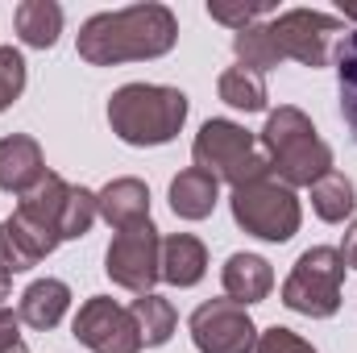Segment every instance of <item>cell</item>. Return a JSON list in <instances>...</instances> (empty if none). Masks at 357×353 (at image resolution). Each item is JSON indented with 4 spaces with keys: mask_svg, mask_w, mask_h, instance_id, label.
<instances>
[{
    "mask_svg": "<svg viewBox=\"0 0 357 353\" xmlns=\"http://www.w3.org/2000/svg\"><path fill=\"white\" fill-rule=\"evenodd\" d=\"M129 312H133V320H137V333H142V345L146 350H158V345H167L171 337H175V324H178V312L171 299H162V295H137L133 303H129Z\"/></svg>",
    "mask_w": 357,
    "mask_h": 353,
    "instance_id": "d6986e66",
    "label": "cell"
},
{
    "mask_svg": "<svg viewBox=\"0 0 357 353\" xmlns=\"http://www.w3.org/2000/svg\"><path fill=\"white\" fill-rule=\"evenodd\" d=\"M96 204H100V216L121 233V229H133L142 220H150V187L133 175H121L112 183H104L96 191Z\"/></svg>",
    "mask_w": 357,
    "mask_h": 353,
    "instance_id": "7c38bea8",
    "label": "cell"
},
{
    "mask_svg": "<svg viewBox=\"0 0 357 353\" xmlns=\"http://www.w3.org/2000/svg\"><path fill=\"white\" fill-rule=\"evenodd\" d=\"M67 195H71V183H67L63 175H54V171H46V175H42L33 187H29V191H25V195H17V212H21V216H29L33 225L50 229V233L59 237ZM59 241H63V237H59Z\"/></svg>",
    "mask_w": 357,
    "mask_h": 353,
    "instance_id": "2e32d148",
    "label": "cell"
},
{
    "mask_svg": "<svg viewBox=\"0 0 357 353\" xmlns=\"http://www.w3.org/2000/svg\"><path fill=\"white\" fill-rule=\"evenodd\" d=\"M8 295H13V274L0 270V308H8Z\"/></svg>",
    "mask_w": 357,
    "mask_h": 353,
    "instance_id": "4dcf8cb0",
    "label": "cell"
},
{
    "mask_svg": "<svg viewBox=\"0 0 357 353\" xmlns=\"http://www.w3.org/2000/svg\"><path fill=\"white\" fill-rule=\"evenodd\" d=\"M100 220V204H96V191L71 183V195H67V208H63V225H59V237L63 241H79L88 237L91 225Z\"/></svg>",
    "mask_w": 357,
    "mask_h": 353,
    "instance_id": "cb8c5ba5",
    "label": "cell"
},
{
    "mask_svg": "<svg viewBox=\"0 0 357 353\" xmlns=\"http://www.w3.org/2000/svg\"><path fill=\"white\" fill-rule=\"evenodd\" d=\"M258 146L270 163V175L287 187H312L316 179L333 171V146L316 133L312 117L295 104H278L270 112Z\"/></svg>",
    "mask_w": 357,
    "mask_h": 353,
    "instance_id": "7a4b0ae2",
    "label": "cell"
},
{
    "mask_svg": "<svg viewBox=\"0 0 357 353\" xmlns=\"http://www.w3.org/2000/svg\"><path fill=\"white\" fill-rule=\"evenodd\" d=\"M233 54H237V67H245L254 75H266V71H274L282 63V50H278V42H274L266 21L233 33Z\"/></svg>",
    "mask_w": 357,
    "mask_h": 353,
    "instance_id": "44dd1931",
    "label": "cell"
},
{
    "mask_svg": "<svg viewBox=\"0 0 357 353\" xmlns=\"http://www.w3.org/2000/svg\"><path fill=\"white\" fill-rule=\"evenodd\" d=\"M191 341L199 353H254L258 350V324L250 320V308L233 299H208L187 320Z\"/></svg>",
    "mask_w": 357,
    "mask_h": 353,
    "instance_id": "9c48e42d",
    "label": "cell"
},
{
    "mask_svg": "<svg viewBox=\"0 0 357 353\" xmlns=\"http://www.w3.org/2000/svg\"><path fill=\"white\" fill-rule=\"evenodd\" d=\"M341 13H345V21H357V4H345L341 0Z\"/></svg>",
    "mask_w": 357,
    "mask_h": 353,
    "instance_id": "1f68e13d",
    "label": "cell"
},
{
    "mask_svg": "<svg viewBox=\"0 0 357 353\" xmlns=\"http://www.w3.org/2000/svg\"><path fill=\"white\" fill-rule=\"evenodd\" d=\"M191 158L199 171H208L212 179L229 183V187H241V183H254V179L270 175V163L258 146V137L237 125V121H225V117H212L199 125L195 142H191Z\"/></svg>",
    "mask_w": 357,
    "mask_h": 353,
    "instance_id": "277c9868",
    "label": "cell"
},
{
    "mask_svg": "<svg viewBox=\"0 0 357 353\" xmlns=\"http://www.w3.org/2000/svg\"><path fill=\"white\" fill-rule=\"evenodd\" d=\"M357 208V187L349 175H341V171H328L324 179H316L312 183V212L324 220V225H341V220H349Z\"/></svg>",
    "mask_w": 357,
    "mask_h": 353,
    "instance_id": "ffe728a7",
    "label": "cell"
},
{
    "mask_svg": "<svg viewBox=\"0 0 357 353\" xmlns=\"http://www.w3.org/2000/svg\"><path fill=\"white\" fill-rule=\"evenodd\" d=\"M333 59H337V84H341V117L357 142V29L341 33Z\"/></svg>",
    "mask_w": 357,
    "mask_h": 353,
    "instance_id": "603a6c76",
    "label": "cell"
},
{
    "mask_svg": "<svg viewBox=\"0 0 357 353\" xmlns=\"http://www.w3.org/2000/svg\"><path fill=\"white\" fill-rule=\"evenodd\" d=\"M21 345V316L13 308H0V353Z\"/></svg>",
    "mask_w": 357,
    "mask_h": 353,
    "instance_id": "f1b7e54d",
    "label": "cell"
},
{
    "mask_svg": "<svg viewBox=\"0 0 357 353\" xmlns=\"http://www.w3.org/2000/svg\"><path fill=\"white\" fill-rule=\"evenodd\" d=\"M216 91H220V100H225L229 108H237V112H262L266 100H270L266 96V80L254 75V71H245V67H229V71H220Z\"/></svg>",
    "mask_w": 357,
    "mask_h": 353,
    "instance_id": "7402d4cb",
    "label": "cell"
},
{
    "mask_svg": "<svg viewBox=\"0 0 357 353\" xmlns=\"http://www.w3.org/2000/svg\"><path fill=\"white\" fill-rule=\"evenodd\" d=\"M4 353H29V350H25V341H21V345H13V350H4Z\"/></svg>",
    "mask_w": 357,
    "mask_h": 353,
    "instance_id": "d6a6232c",
    "label": "cell"
},
{
    "mask_svg": "<svg viewBox=\"0 0 357 353\" xmlns=\"http://www.w3.org/2000/svg\"><path fill=\"white\" fill-rule=\"evenodd\" d=\"M25 91V59L13 46H0V112L13 108Z\"/></svg>",
    "mask_w": 357,
    "mask_h": 353,
    "instance_id": "d4e9b609",
    "label": "cell"
},
{
    "mask_svg": "<svg viewBox=\"0 0 357 353\" xmlns=\"http://www.w3.org/2000/svg\"><path fill=\"white\" fill-rule=\"evenodd\" d=\"M229 208H233V220H237L250 237L270 241V246L291 241V237L299 233V225H303V204H299L295 187L278 183L274 175L233 187Z\"/></svg>",
    "mask_w": 357,
    "mask_h": 353,
    "instance_id": "5b68a950",
    "label": "cell"
},
{
    "mask_svg": "<svg viewBox=\"0 0 357 353\" xmlns=\"http://www.w3.org/2000/svg\"><path fill=\"white\" fill-rule=\"evenodd\" d=\"M254 353H316L312 341H303L295 329H282V324H270L266 333H258V350Z\"/></svg>",
    "mask_w": 357,
    "mask_h": 353,
    "instance_id": "4316f807",
    "label": "cell"
},
{
    "mask_svg": "<svg viewBox=\"0 0 357 353\" xmlns=\"http://www.w3.org/2000/svg\"><path fill=\"white\" fill-rule=\"evenodd\" d=\"M175 42H178V17L158 0H142V4H129V8L88 17L79 25L75 50L91 67H121V63L162 59V54L175 50Z\"/></svg>",
    "mask_w": 357,
    "mask_h": 353,
    "instance_id": "6da1fadb",
    "label": "cell"
},
{
    "mask_svg": "<svg viewBox=\"0 0 357 353\" xmlns=\"http://www.w3.org/2000/svg\"><path fill=\"white\" fill-rule=\"evenodd\" d=\"M13 29L25 46L33 50H50L63 33V8L54 0H21L13 8Z\"/></svg>",
    "mask_w": 357,
    "mask_h": 353,
    "instance_id": "ac0fdd59",
    "label": "cell"
},
{
    "mask_svg": "<svg viewBox=\"0 0 357 353\" xmlns=\"http://www.w3.org/2000/svg\"><path fill=\"white\" fill-rule=\"evenodd\" d=\"M345 258L341 250L333 246H312L303 250L287 283H282V303L299 316H312V320H328L341 312V287H345Z\"/></svg>",
    "mask_w": 357,
    "mask_h": 353,
    "instance_id": "8992f818",
    "label": "cell"
},
{
    "mask_svg": "<svg viewBox=\"0 0 357 353\" xmlns=\"http://www.w3.org/2000/svg\"><path fill=\"white\" fill-rule=\"evenodd\" d=\"M104 274L133 295H150L154 283L162 278V233H158V225L142 220L133 229L112 233L108 254H104Z\"/></svg>",
    "mask_w": 357,
    "mask_h": 353,
    "instance_id": "52a82bcc",
    "label": "cell"
},
{
    "mask_svg": "<svg viewBox=\"0 0 357 353\" xmlns=\"http://www.w3.org/2000/svg\"><path fill=\"white\" fill-rule=\"evenodd\" d=\"M208 274V250L195 233L162 237V278L171 287H195Z\"/></svg>",
    "mask_w": 357,
    "mask_h": 353,
    "instance_id": "e0dca14e",
    "label": "cell"
},
{
    "mask_svg": "<svg viewBox=\"0 0 357 353\" xmlns=\"http://www.w3.org/2000/svg\"><path fill=\"white\" fill-rule=\"evenodd\" d=\"M266 13H270V4H220V0H212V4H208V17H212V21H220V25H229L233 33H241V29L258 25Z\"/></svg>",
    "mask_w": 357,
    "mask_h": 353,
    "instance_id": "484cf974",
    "label": "cell"
},
{
    "mask_svg": "<svg viewBox=\"0 0 357 353\" xmlns=\"http://www.w3.org/2000/svg\"><path fill=\"white\" fill-rule=\"evenodd\" d=\"M187 96L167 84H125L108 96V125L125 146H167L187 125Z\"/></svg>",
    "mask_w": 357,
    "mask_h": 353,
    "instance_id": "3957f363",
    "label": "cell"
},
{
    "mask_svg": "<svg viewBox=\"0 0 357 353\" xmlns=\"http://www.w3.org/2000/svg\"><path fill=\"white\" fill-rule=\"evenodd\" d=\"M220 283H225V299L250 308V303H262L270 291H274V270L262 254H229V262L220 270Z\"/></svg>",
    "mask_w": 357,
    "mask_h": 353,
    "instance_id": "5bb4252c",
    "label": "cell"
},
{
    "mask_svg": "<svg viewBox=\"0 0 357 353\" xmlns=\"http://www.w3.org/2000/svg\"><path fill=\"white\" fill-rule=\"evenodd\" d=\"M33 266L38 262L21 250V241H17V237L8 233V225L0 220V270H4V274H25V270H33Z\"/></svg>",
    "mask_w": 357,
    "mask_h": 353,
    "instance_id": "83f0119b",
    "label": "cell"
},
{
    "mask_svg": "<svg viewBox=\"0 0 357 353\" xmlns=\"http://www.w3.org/2000/svg\"><path fill=\"white\" fill-rule=\"evenodd\" d=\"M71 333L91 353H142V333H137L133 312L108 295H91L79 303Z\"/></svg>",
    "mask_w": 357,
    "mask_h": 353,
    "instance_id": "30bf717a",
    "label": "cell"
},
{
    "mask_svg": "<svg viewBox=\"0 0 357 353\" xmlns=\"http://www.w3.org/2000/svg\"><path fill=\"white\" fill-rule=\"evenodd\" d=\"M42 175H46V154L29 133L0 137V191L25 195Z\"/></svg>",
    "mask_w": 357,
    "mask_h": 353,
    "instance_id": "8fae6325",
    "label": "cell"
},
{
    "mask_svg": "<svg viewBox=\"0 0 357 353\" xmlns=\"http://www.w3.org/2000/svg\"><path fill=\"white\" fill-rule=\"evenodd\" d=\"M67 312H71V287H67L63 278H33V283L21 291V303H17L21 324H29V329H38V333L59 329Z\"/></svg>",
    "mask_w": 357,
    "mask_h": 353,
    "instance_id": "4fadbf2b",
    "label": "cell"
},
{
    "mask_svg": "<svg viewBox=\"0 0 357 353\" xmlns=\"http://www.w3.org/2000/svg\"><path fill=\"white\" fill-rule=\"evenodd\" d=\"M341 258L349 270H357V216L349 220V229H345V241H341Z\"/></svg>",
    "mask_w": 357,
    "mask_h": 353,
    "instance_id": "f546056e",
    "label": "cell"
},
{
    "mask_svg": "<svg viewBox=\"0 0 357 353\" xmlns=\"http://www.w3.org/2000/svg\"><path fill=\"white\" fill-rule=\"evenodd\" d=\"M220 204V179L199 167H187L171 179V212L178 220H208Z\"/></svg>",
    "mask_w": 357,
    "mask_h": 353,
    "instance_id": "9a60e30c",
    "label": "cell"
},
{
    "mask_svg": "<svg viewBox=\"0 0 357 353\" xmlns=\"http://www.w3.org/2000/svg\"><path fill=\"white\" fill-rule=\"evenodd\" d=\"M266 25L282 50V59H295L299 67H312V71L328 63V42H333V33H341V17L316 13V8L274 13Z\"/></svg>",
    "mask_w": 357,
    "mask_h": 353,
    "instance_id": "ba28073f",
    "label": "cell"
}]
</instances>
